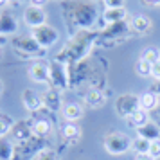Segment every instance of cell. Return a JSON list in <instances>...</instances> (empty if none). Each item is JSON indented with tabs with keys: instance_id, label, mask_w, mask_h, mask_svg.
<instances>
[{
	"instance_id": "cell-22",
	"label": "cell",
	"mask_w": 160,
	"mask_h": 160,
	"mask_svg": "<svg viewBox=\"0 0 160 160\" xmlns=\"http://www.w3.org/2000/svg\"><path fill=\"white\" fill-rule=\"evenodd\" d=\"M51 131H52V124L49 119H36L32 122V133H34V137L43 138L47 135H51Z\"/></svg>"
},
{
	"instance_id": "cell-19",
	"label": "cell",
	"mask_w": 160,
	"mask_h": 160,
	"mask_svg": "<svg viewBox=\"0 0 160 160\" xmlns=\"http://www.w3.org/2000/svg\"><path fill=\"white\" fill-rule=\"evenodd\" d=\"M85 102H87V106H90V108H101L102 104L106 102V95L99 88H90L87 94H85Z\"/></svg>"
},
{
	"instance_id": "cell-15",
	"label": "cell",
	"mask_w": 160,
	"mask_h": 160,
	"mask_svg": "<svg viewBox=\"0 0 160 160\" xmlns=\"http://www.w3.org/2000/svg\"><path fill=\"white\" fill-rule=\"evenodd\" d=\"M18 29V22L13 13L9 11H0V34H13Z\"/></svg>"
},
{
	"instance_id": "cell-3",
	"label": "cell",
	"mask_w": 160,
	"mask_h": 160,
	"mask_svg": "<svg viewBox=\"0 0 160 160\" xmlns=\"http://www.w3.org/2000/svg\"><path fill=\"white\" fill-rule=\"evenodd\" d=\"M130 22H119V23H112V25H106L104 29L99 32V38H97V42L102 43L104 47H112V45L119 43V42H122L126 38L130 36Z\"/></svg>"
},
{
	"instance_id": "cell-24",
	"label": "cell",
	"mask_w": 160,
	"mask_h": 160,
	"mask_svg": "<svg viewBox=\"0 0 160 160\" xmlns=\"http://www.w3.org/2000/svg\"><path fill=\"white\" fill-rule=\"evenodd\" d=\"M0 160H15V144L8 138H0Z\"/></svg>"
},
{
	"instance_id": "cell-23",
	"label": "cell",
	"mask_w": 160,
	"mask_h": 160,
	"mask_svg": "<svg viewBox=\"0 0 160 160\" xmlns=\"http://www.w3.org/2000/svg\"><path fill=\"white\" fill-rule=\"evenodd\" d=\"M126 122H128V126H131V128L138 130V128H142L144 124L149 122V113H148V112H144V110H137L135 113H131V115L126 119Z\"/></svg>"
},
{
	"instance_id": "cell-26",
	"label": "cell",
	"mask_w": 160,
	"mask_h": 160,
	"mask_svg": "<svg viewBox=\"0 0 160 160\" xmlns=\"http://www.w3.org/2000/svg\"><path fill=\"white\" fill-rule=\"evenodd\" d=\"M13 124H15V121H13L8 113L0 112V138H6V135H8V133H11Z\"/></svg>"
},
{
	"instance_id": "cell-35",
	"label": "cell",
	"mask_w": 160,
	"mask_h": 160,
	"mask_svg": "<svg viewBox=\"0 0 160 160\" xmlns=\"http://www.w3.org/2000/svg\"><path fill=\"white\" fill-rule=\"evenodd\" d=\"M151 90H153V92H155V94H157V95L160 97V79H158V81H155V85L151 87Z\"/></svg>"
},
{
	"instance_id": "cell-11",
	"label": "cell",
	"mask_w": 160,
	"mask_h": 160,
	"mask_svg": "<svg viewBox=\"0 0 160 160\" xmlns=\"http://www.w3.org/2000/svg\"><path fill=\"white\" fill-rule=\"evenodd\" d=\"M27 74L34 83H49L51 81V65L47 61L38 59L34 63H31Z\"/></svg>"
},
{
	"instance_id": "cell-40",
	"label": "cell",
	"mask_w": 160,
	"mask_h": 160,
	"mask_svg": "<svg viewBox=\"0 0 160 160\" xmlns=\"http://www.w3.org/2000/svg\"><path fill=\"white\" fill-rule=\"evenodd\" d=\"M9 2H11V4H13V2H18V0H9Z\"/></svg>"
},
{
	"instance_id": "cell-9",
	"label": "cell",
	"mask_w": 160,
	"mask_h": 160,
	"mask_svg": "<svg viewBox=\"0 0 160 160\" xmlns=\"http://www.w3.org/2000/svg\"><path fill=\"white\" fill-rule=\"evenodd\" d=\"M32 137H34V133H32V122H29V121H18V122L13 124V128H11V138H13V142L25 144Z\"/></svg>"
},
{
	"instance_id": "cell-34",
	"label": "cell",
	"mask_w": 160,
	"mask_h": 160,
	"mask_svg": "<svg viewBox=\"0 0 160 160\" xmlns=\"http://www.w3.org/2000/svg\"><path fill=\"white\" fill-rule=\"evenodd\" d=\"M31 6H38V8H43L45 4H47V0H29Z\"/></svg>"
},
{
	"instance_id": "cell-6",
	"label": "cell",
	"mask_w": 160,
	"mask_h": 160,
	"mask_svg": "<svg viewBox=\"0 0 160 160\" xmlns=\"http://www.w3.org/2000/svg\"><path fill=\"white\" fill-rule=\"evenodd\" d=\"M31 36L36 40V43L42 47V49H49V47H52V45L56 43L59 40V32L58 29H54L52 25H42V27H38V29H32V34Z\"/></svg>"
},
{
	"instance_id": "cell-20",
	"label": "cell",
	"mask_w": 160,
	"mask_h": 160,
	"mask_svg": "<svg viewBox=\"0 0 160 160\" xmlns=\"http://www.w3.org/2000/svg\"><path fill=\"white\" fill-rule=\"evenodd\" d=\"M137 133H138L137 137H142V138H146V140H149V142L160 140V126L157 122H153V121H149L148 124H144L142 128H138Z\"/></svg>"
},
{
	"instance_id": "cell-41",
	"label": "cell",
	"mask_w": 160,
	"mask_h": 160,
	"mask_svg": "<svg viewBox=\"0 0 160 160\" xmlns=\"http://www.w3.org/2000/svg\"><path fill=\"white\" fill-rule=\"evenodd\" d=\"M0 56H2V45H0Z\"/></svg>"
},
{
	"instance_id": "cell-10",
	"label": "cell",
	"mask_w": 160,
	"mask_h": 160,
	"mask_svg": "<svg viewBox=\"0 0 160 160\" xmlns=\"http://www.w3.org/2000/svg\"><path fill=\"white\" fill-rule=\"evenodd\" d=\"M49 83L52 85V88H56L59 92L68 87L70 79H68V76H67V70H65V67H63V63L54 61L51 65V81H49Z\"/></svg>"
},
{
	"instance_id": "cell-5",
	"label": "cell",
	"mask_w": 160,
	"mask_h": 160,
	"mask_svg": "<svg viewBox=\"0 0 160 160\" xmlns=\"http://www.w3.org/2000/svg\"><path fill=\"white\" fill-rule=\"evenodd\" d=\"M137 110H140V106H138V95L121 94L115 99V112H117V115L122 117V119H128Z\"/></svg>"
},
{
	"instance_id": "cell-2",
	"label": "cell",
	"mask_w": 160,
	"mask_h": 160,
	"mask_svg": "<svg viewBox=\"0 0 160 160\" xmlns=\"http://www.w3.org/2000/svg\"><path fill=\"white\" fill-rule=\"evenodd\" d=\"M97 18V8L92 2H76L72 6V20L81 27V31H88Z\"/></svg>"
},
{
	"instance_id": "cell-4",
	"label": "cell",
	"mask_w": 160,
	"mask_h": 160,
	"mask_svg": "<svg viewBox=\"0 0 160 160\" xmlns=\"http://www.w3.org/2000/svg\"><path fill=\"white\" fill-rule=\"evenodd\" d=\"M102 146L110 155H124L131 149V140L121 131H110L102 138Z\"/></svg>"
},
{
	"instance_id": "cell-27",
	"label": "cell",
	"mask_w": 160,
	"mask_h": 160,
	"mask_svg": "<svg viewBox=\"0 0 160 160\" xmlns=\"http://www.w3.org/2000/svg\"><path fill=\"white\" fill-rule=\"evenodd\" d=\"M140 59H144V61H148L149 65H153V63H157V61L160 59V52L157 51L155 47H148V49H144V51H142Z\"/></svg>"
},
{
	"instance_id": "cell-31",
	"label": "cell",
	"mask_w": 160,
	"mask_h": 160,
	"mask_svg": "<svg viewBox=\"0 0 160 160\" xmlns=\"http://www.w3.org/2000/svg\"><path fill=\"white\" fill-rule=\"evenodd\" d=\"M106 9H119L124 8V0H102Z\"/></svg>"
},
{
	"instance_id": "cell-25",
	"label": "cell",
	"mask_w": 160,
	"mask_h": 160,
	"mask_svg": "<svg viewBox=\"0 0 160 160\" xmlns=\"http://www.w3.org/2000/svg\"><path fill=\"white\" fill-rule=\"evenodd\" d=\"M149 146H151L149 140H146L142 137H137V138L131 140V151L137 153V157H142V155H148L149 153Z\"/></svg>"
},
{
	"instance_id": "cell-14",
	"label": "cell",
	"mask_w": 160,
	"mask_h": 160,
	"mask_svg": "<svg viewBox=\"0 0 160 160\" xmlns=\"http://www.w3.org/2000/svg\"><path fill=\"white\" fill-rule=\"evenodd\" d=\"M130 27L137 34H148L153 27V22H151V18L146 15H133L130 20Z\"/></svg>"
},
{
	"instance_id": "cell-13",
	"label": "cell",
	"mask_w": 160,
	"mask_h": 160,
	"mask_svg": "<svg viewBox=\"0 0 160 160\" xmlns=\"http://www.w3.org/2000/svg\"><path fill=\"white\" fill-rule=\"evenodd\" d=\"M42 101H43V106L45 108H49L51 112H58V110L63 108V104L65 102L61 101V94H59V90L56 88H47L43 94H42Z\"/></svg>"
},
{
	"instance_id": "cell-18",
	"label": "cell",
	"mask_w": 160,
	"mask_h": 160,
	"mask_svg": "<svg viewBox=\"0 0 160 160\" xmlns=\"http://www.w3.org/2000/svg\"><path fill=\"white\" fill-rule=\"evenodd\" d=\"M126 9L119 8V9H104L102 11V25H112V23H119L126 20Z\"/></svg>"
},
{
	"instance_id": "cell-36",
	"label": "cell",
	"mask_w": 160,
	"mask_h": 160,
	"mask_svg": "<svg viewBox=\"0 0 160 160\" xmlns=\"http://www.w3.org/2000/svg\"><path fill=\"white\" fill-rule=\"evenodd\" d=\"M9 4H11V2H9V0H0V11H4V9L8 8Z\"/></svg>"
},
{
	"instance_id": "cell-21",
	"label": "cell",
	"mask_w": 160,
	"mask_h": 160,
	"mask_svg": "<svg viewBox=\"0 0 160 160\" xmlns=\"http://www.w3.org/2000/svg\"><path fill=\"white\" fill-rule=\"evenodd\" d=\"M59 131H61V137L65 138L68 144H74V142H78L81 137V130L76 126V122H63L61 124V128H59Z\"/></svg>"
},
{
	"instance_id": "cell-29",
	"label": "cell",
	"mask_w": 160,
	"mask_h": 160,
	"mask_svg": "<svg viewBox=\"0 0 160 160\" xmlns=\"http://www.w3.org/2000/svg\"><path fill=\"white\" fill-rule=\"evenodd\" d=\"M32 160H59V157L58 153L52 151V149H40Z\"/></svg>"
},
{
	"instance_id": "cell-7",
	"label": "cell",
	"mask_w": 160,
	"mask_h": 160,
	"mask_svg": "<svg viewBox=\"0 0 160 160\" xmlns=\"http://www.w3.org/2000/svg\"><path fill=\"white\" fill-rule=\"evenodd\" d=\"M15 47L23 56H31V58H40L45 54V49H42L32 36H20L15 42Z\"/></svg>"
},
{
	"instance_id": "cell-38",
	"label": "cell",
	"mask_w": 160,
	"mask_h": 160,
	"mask_svg": "<svg viewBox=\"0 0 160 160\" xmlns=\"http://www.w3.org/2000/svg\"><path fill=\"white\" fill-rule=\"evenodd\" d=\"M155 113H157V119H160V102H158V106L155 108Z\"/></svg>"
},
{
	"instance_id": "cell-32",
	"label": "cell",
	"mask_w": 160,
	"mask_h": 160,
	"mask_svg": "<svg viewBox=\"0 0 160 160\" xmlns=\"http://www.w3.org/2000/svg\"><path fill=\"white\" fill-rule=\"evenodd\" d=\"M151 78H155V81L160 79V59L151 65Z\"/></svg>"
},
{
	"instance_id": "cell-33",
	"label": "cell",
	"mask_w": 160,
	"mask_h": 160,
	"mask_svg": "<svg viewBox=\"0 0 160 160\" xmlns=\"http://www.w3.org/2000/svg\"><path fill=\"white\" fill-rule=\"evenodd\" d=\"M140 4L146 6V8H158L160 0H140Z\"/></svg>"
},
{
	"instance_id": "cell-16",
	"label": "cell",
	"mask_w": 160,
	"mask_h": 160,
	"mask_svg": "<svg viewBox=\"0 0 160 160\" xmlns=\"http://www.w3.org/2000/svg\"><path fill=\"white\" fill-rule=\"evenodd\" d=\"M61 115L67 122H76L83 117V108L78 102H65L63 108H61Z\"/></svg>"
},
{
	"instance_id": "cell-28",
	"label": "cell",
	"mask_w": 160,
	"mask_h": 160,
	"mask_svg": "<svg viewBox=\"0 0 160 160\" xmlns=\"http://www.w3.org/2000/svg\"><path fill=\"white\" fill-rule=\"evenodd\" d=\"M135 72H137V76H140V78H148V76H151V65H149L148 61L138 58V61L135 63Z\"/></svg>"
},
{
	"instance_id": "cell-1",
	"label": "cell",
	"mask_w": 160,
	"mask_h": 160,
	"mask_svg": "<svg viewBox=\"0 0 160 160\" xmlns=\"http://www.w3.org/2000/svg\"><path fill=\"white\" fill-rule=\"evenodd\" d=\"M99 32H92V31H79L76 36L67 43V47L56 56V61L59 63H72V61H79L85 58L88 51L92 49V45L97 42Z\"/></svg>"
},
{
	"instance_id": "cell-42",
	"label": "cell",
	"mask_w": 160,
	"mask_h": 160,
	"mask_svg": "<svg viewBox=\"0 0 160 160\" xmlns=\"http://www.w3.org/2000/svg\"><path fill=\"white\" fill-rule=\"evenodd\" d=\"M56 2H61V0H56Z\"/></svg>"
},
{
	"instance_id": "cell-39",
	"label": "cell",
	"mask_w": 160,
	"mask_h": 160,
	"mask_svg": "<svg viewBox=\"0 0 160 160\" xmlns=\"http://www.w3.org/2000/svg\"><path fill=\"white\" fill-rule=\"evenodd\" d=\"M2 92H4V85H2V81H0V95H2Z\"/></svg>"
},
{
	"instance_id": "cell-8",
	"label": "cell",
	"mask_w": 160,
	"mask_h": 160,
	"mask_svg": "<svg viewBox=\"0 0 160 160\" xmlns=\"http://www.w3.org/2000/svg\"><path fill=\"white\" fill-rule=\"evenodd\" d=\"M23 22L25 25H29L31 29H38L47 23V13L43 8L38 6H27L23 9Z\"/></svg>"
},
{
	"instance_id": "cell-17",
	"label": "cell",
	"mask_w": 160,
	"mask_h": 160,
	"mask_svg": "<svg viewBox=\"0 0 160 160\" xmlns=\"http://www.w3.org/2000/svg\"><path fill=\"white\" fill-rule=\"evenodd\" d=\"M160 102V97L155 92H144V94L138 95V106H140V110H144V112H155V108L158 106Z\"/></svg>"
},
{
	"instance_id": "cell-30",
	"label": "cell",
	"mask_w": 160,
	"mask_h": 160,
	"mask_svg": "<svg viewBox=\"0 0 160 160\" xmlns=\"http://www.w3.org/2000/svg\"><path fill=\"white\" fill-rule=\"evenodd\" d=\"M148 157H151L153 160H158L160 158V140H153V142H151Z\"/></svg>"
},
{
	"instance_id": "cell-37",
	"label": "cell",
	"mask_w": 160,
	"mask_h": 160,
	"mask_svg": "<svg viewBox=\"0 0 160 160\" xmlns=\"http://www.w3.org/2000/svg\"><path fill=\"white\" fill-rule=\"evenodd\" d=\"M135 160H153L151 157H148V155H142V157H137Z\"/></svg>"
},
{
	"instance_id": "cell-12",
	"label": "cell",
	"mask_w": 160,
	"mask_h": 160,
	"mask_svg": "<svg viewBox=\"0 0 160 160\" xmlns=\"http://www.w3.org/2000/svg\"><path fill=\"white\" fill-rule=\"evenodd\" d=\"M22 102H23V108L27 110V112H31V113L38 112L43 106L42 94H38L36 90H32V88H25L22 92Z\"/></svg>"
}]
</instances>
